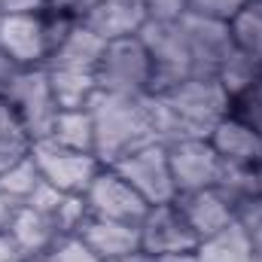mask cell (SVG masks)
Segmentation results:
<instances>
[{
    "instance_id": "6da1fadb",
    "label": "cell",
    "mask_w": 262,
    "mask_h": 262,
    "mask_svg": "<svg viewBox=\"0 0 262 262\" xmlns=\"http://www.w3.org/2000/svg\"><path fill=\"white\" fill-rule=\"evenodd\" d=\"M146 107L159 143L168 146L186 137H210L232 113V98L216 76H189L162 95H146Z\"/></svg>"
},
{
    "instance_id": "7a4b0ae2",
    "label": "cell",
    "mask_w": 262,
    "mask_h": 262,
    "mask_svg": "<svg viewBox=\"0 0 262 262\" xmlns=\"http://www.w3.org/2000/svg\"><path fill=\"white\" fill-rule=\"evenodd\" d=\"M89 113L95 122V156L101 165L113 168L125 156L159 143L146 95L143 98H128V95H113V92H98L89 101Z\"/></svg>"
},
{
    "instance_id": "3957f363",
    "label": "cell",
    "mask_w": 262,
    "mask_h": 262,
    "mask_svg": "<svg viewBox=\"0 0 262 262\" xmlns=\"http://www.w3.org/2000/svg\"><path fill=\"white\" fill-rule=\"evenodd\" d=\"M137 37H140V43L146 46V52L152 58V85H149V95H162V92L174 89L177 82L195 76L183 18H177V21L149 18L140 28Z\"/></svg>"
},
{
    "instance_id": "277c9868",
    "label": "cell",
    "mask_w": 262,
    "mask_h": 262,
    "mask_svg": "<svg viewBox=\"0 0 262 262\" xmlns=\"http://www.w3.org/2000/svg\"><path fill=\"white\" fill-rule=\"evenodd\" d=\"M98 92H113V95H128V98H143L149 95L152 85V58L140 37H122L104 43V52L95 67Z\"/></svg>"
},
{
    "instance_id": "5b68a950",
    "label": "cell",
    "mask_w": 262,
    "mask_h": 262,
    "mask_svg": "<svg viewBox=\"0 0 262 262\" xmlns=\"http://www.w3.org/2000/svg\"><path fill=\"white\" fill-rule=\"evenodd\" d=\"M3 98L15 107V113L21 116V122L28 125L34 140L49 137L52 122L61 107L52 95L46 67H18L15 76L9 79V85L3 89Z\"/></svg>"
},
{
    "instance_id": "8992f818",
    "label": "cell",
    "mask_w": 262,
    "mask_h": 262,
    "mask_svg": "<svg viewBox=\"0 0 262 262\" xmlns=\"http://www.w3.org/2000/svg\"><path fill=\"white\" fill-rule=\"evenodd\" d=\"M31 159L37 162L40 177L49 180L52 186H58L67 195H85V189L92 186V180L104 168L95 152L67 149V146H58V143L46 140V137L43 140H34Z\"/></svg>"
},
{
    "instance_id": "52a82bcc",
    "label": "cell",
    "mask_w": 262,
    "mask_h": 262,
    "mask_svg": "<svg viewBox=\"0 0 262 262\" xmlns=\"http://www.w3.org/2000/svg\"><path fill=\"white\" fill-rule=\"evenodd\" d=\"M198 235L177 207V201L149 204L146 216L140 220V253L149 259L174 256V253H195Z\"/></svg>"
},
{
    "instance_id": "ba28073f",
    "label": "cell",
    "mask_w": 262,
    "mask_h": 262,
    "mask_svg": "<svg viewBox=\"0 0 262 262\" xmlns=\"http://www.w3.org/2000/svg\"><path fill=\"white\" fill-rule=\"evenodd\" d=\"M85 204H89L92 216L116 220V223H134V226H140V220L149 210L146 198L140 195L116 168H107V165L98 171V177L85 189Z\"/></svg>"
},
{
    "instance_id": "9c48e42d",
    "label": "cell",
    "mask_w": 262,
    "mask_h": 262,
    "mask_svg": "<svg viewBox=\"0 0 262 262\" xmlns=\"http://www.w3.org/2000/svg\"><path fill=\"white\" fill-rule=\"evenodd\" d=\"M113 168L146 198V204H165V201L177 198V186L171 177V162H168L165 143H149V146L125 156L122 162H116Z\"/></svg>"
},
{
    "instance_id": "30bf717a",
    "label": "cell",
    "mask_w": 262,
    "mask_h": 262,
    "mask_svg": "<svg viewBox=\"0 0 262 262\" xmlns=\"http://www.w3.org/2000/svg\"><path fill=\"white\" fill-rule=\"evenodd\" d=\"M43 9L40 12H6L0 18V49L12 58L15 67H43L52 52Z\"/></svg>"
},
{
    "instance_id": "8fae6325",
    "label": "cell",
    "mask_w": 262,
    "mask_h": 262,
    "mask_svg": "<svg viewBox=\"0 0 262 262\" xmlns=\"http://www.w3.org/2000/svg\"><path fill=\"white\" fill-rule=\"evenodd\" d=\"M168 162H171L177 195L216 186L220 171H223V159L216 156L207 137H186V140L168 143Z\"/></svg>"
},
{
    "instance_id": "7c38bea8",
    "label": "cell",
    "mask_w": 262,
    "mask_h": 262,
    "mask_svg": "<svg viewBox=\"0 0 262 262\" xmlns=\"http://www.w3.org/2000/svg\"><path fill=\"white\" fill-rule=\"evenodd\" d=\"M189 52H192V70L195 76H216L226 58L235 52V40L226 21H210L198 15H183Z\"/></svg>"
},
{
    "instance_id": "4fadbf2b",
    "label": "cell",
    "mask_w": 262,
    "mask_h": 262,
    "mask_svg": "<svg viewBox=\"0 0 262 262\" xmlns=\"http://www.w3.org/2000/svg\"><path fill=\"white\" fill-rule=\"evenodd\" d=\"M210 146L216 149V156L226 165H238V168H259L262 165V134L253 125H247L244 119H238L235 113H229L216 128L210 131Z\"/></svg>"
},
{
    "instance_id": "5bb4252c",
    "label": "cell",
    "mask_w": 262,
    "mask_h": 262,
    "mask_svg": "<svg viewBox=\"0 0 262 262\" xmlns=\"http://www.w3.org/2000/svg\"><path fill=\"white\" fill-rule=\"evenodd\" d=\"M79 21L92 34H98L104 43H110V40H122V37L140 34V28L149 21V15H146L140 0H101Z\"/></svg>"
},
{
    "instance_id": "9a60e30c",
    "label": "cell",
    "mask_w": 262,
    "mask_h": 262,
    "mask_svg": "<svg viewBox=\"0 0 262 262\" xmlns=\"http://www.w3.org/2000/svg\"><path fill=\"white\" fill-rule=\"evenodd\" d=\"M177 207L183 210V216L189 220V226L195 229L198 241L207 235H216L220 229L235 223V204L223 195L216 186L207 189H195V192H183L174 198Z\"/></svg>"
},
{
    "instance_id": "2e32d148",
    "label": "cell",
    "mask_w": 262,
    "mask_h": 262,
    "mask_svg": "<svg viewBox=\"0 0 262 262\" xmlns=\"http://www.w3.org/2000/svg\"><path fill=\"white\" fill-rule=\"evenodd\" d=\"M79 235L95 250V256L101 262L140 253V226H134V223H116V220L89 216L82 223Z\"/></svg>"
},
{
    "instance_id": "e0dca14e",
    "label": "cell",
    "mask_w": 262,
    "mask_h": 262,
    "mask_svg": "<svg viewBox=\"0 0 262 262\" xmlns=\"http://www.w3.org/2000/svg\"><path fill=\"white\" fill-rule=\"evenodd\" d=\"M6 232L12 235V241L18 244V250L25 253V259L43 256V253L55 244V238L61 235L58 226H55V220H52L49 213L34 210V207H28V204H18V207H15L12 223H9Z\"/></svg>"
},
{
    "instance_id": "ac0fdd59",
    "label": "cell",
    "mask_w": 262,
    "mask_h": 262,
    "mask_svg": "<svg viewBox=\"0 0 262 262\" xmlns=\"http://www.w3.org/2000/svg\"><path fill=\"white\" fill-rule=\"evenodd\" d=\"M104 52V40L98 34H92L82 21H76L70 28L64 40L52 49V55L46 58L43 67H58V70H85V73H95L98 58Z\"/></svg>"
},
{
    "instance_id": "d6986e66",
    "label": "cell",
    "mask_w": 262,
    "mask_h": 262,
    "mask_svg": "<svg viewBox=\"0 0 262 262\" xmlns=\"http://www.w3.org/2000/svg\"><path fill=\"white\" fill-rule=\"evenodd\" d=\"M198 262H262V256L253 250V244L247 241V235L241 232L238 223L220 229L216 235L201 238L195 247Z\"/></svg>"
},
{
    "instance_id": "ffe728a7",
    "label": "cell",
    "mask_w": 262,
    "mask_h": 262,
    "mask_svg": "<svg viewBox=\"0 0 262 262\" xmlns=\"http://www.w3.org/2000/svg\"><path fill=\"white\" fill-rule=\"evenodd\" d=\"M46 73H49L52 95H55V101H58L61 110H82L98 95L95 73H85V70H58V67H46Z\"/></svg>"
},
{
    "instance_id": "44dd1931",
    "label": "cell",
    "mask_w": 262,
    "mask_h": 262,
    "mask_svg": "<svg viewBox=\"0 0 262 262\" xmlns=\"http://www.w3.org/2000/svg\"><path fill=\"white\" fill-rule=\"evenodd\" d=\"M46 140H52L58 146H67V149L95 152V122H92L89 107H82V110H58Z\"/></svg>"
},
{
    "instance_id": "7402d4cb",
    "label": "cell",
    "mask_w": 262,
    "mask_h": 262,
    "mask_svg": "<svg viewBox=\"0 0 262 262\" xmlns=\"http://www.w3.org/2000/svg\"><path fill=\"white\" fill-rule=\"evenodd\" d=\"M216 79L223 82V89H226L229 98L235 101V98H241V95H247V92H253V89L259 85L262 61H256V58H250V55H244V52L235 49V52L226 58V64L220 67Z\"/></svg>"
},
{
    "instance_id": "603a6c76",
    "label": "cell",
    "mask_w": 262,
    "mask_h": 262,
    "mask_svg": "<svg viewBox=\"0 0 262 262\" xmlns=\"http://www.w3.org/2000/svg\"><path fill=\"white\" fill-rule=\"evenodd\" d=\"M34 146V137L28 125L21 122V116L15 113V107L0 95V152L12 156V159H21L28 156Z\"/></svg>"
},
{
    "instance_id": "cb8c5ba5",
    "label": "cell",
    "mask_w": 262,
    "mask_h": 262,
    "mask_svg": "<svg viewBox=\"0 0 262 262\" xmlns=\"http://www.w3.org/2000/svg\"><path fill=\"white\" fill-rule=\"evenodd\" d=\"M40 180H43V177H40V171H37V162H34L31 152H28V156H21L18 162H12V165L0 174V192L6 198H12L15 204H25Z\"/></svg>"
},
{
    "instance_id": "d4e9b609",
    "label": "cell",
    "mask_w": 262,
    "mask_h": 262,
    "mask_svg": "<svg viewBox=\"0 0 262 262\" xmlns=\"http://www.w3.org/2000/svg\"><path fill=\"white\" fill-rule=\"evenodd\" d=\"M229 31H232V40H235V49L262 61V15L247 6L244 12H238L232 21H229Z\"/></svg>"
},
{
    "instance_id": "484cf974",
    "label": "cell",
    "mask_w": 262,
    "mask_h": 262,
    "mask_svg": "<svg viewBox=\"0 0 262 262\" xmlns=\"http://www.w3.org/2000/svg\"><path fill=\"white\" fill-rule=\"evenodd\" d=\"M216 189L238 207L244 198L259 195V177H256L253 168H238V165H226V162H223V171H220Z\"/></svg>"
},
{
    "instance_id": "4316f807",
    "label": "cell",
    "mask_w": 262,
    "mask_h": 262,
    "mask_svg": "<svg viewBox=\"0 0 262 262\" xmlns=\"http://www.w3.org/2000/svg\"><path fill=\"white\" fill-rule=\"evenodd\" d=\"M49 262H101L95 256V250L82 241L79 232H67V235H58L55 244L43 253Z\"/></svg>"
},
{
    "instance_id": "83f0119b",
    "label": "cell",
    "mask_w": 262,
    "mask_h": 262,
    "mask_svg": "<svg viewBox=\"0 0 262 262\" xmlns=\"http://www.w3.org/2000/svg\"><path fill=\"white\" fill-rule=\"evenodd\" d=\"M235 223L241 226V232L247 235V241L253 244V250L262 256V192L244 198L235 207Z\"/></svg>"
},
{
    "instance_id": "f1b7e54d",
    "label": "cell",
    "mask_w": 262,
    "mask_h": 262,
    "mask_svg": "<svg viewBox=\"0 0 262 262\" xmlns=\"http://www.w3.org/2000/svg\"><path fill=\"white\" fill-rule=\"evenodd\" d=\"M250 6V0H189L186 12L198 18H210V21H232L238 12H244Z\"/></svg>"
},
{
    "instance_id": "f546056e",
    "label": "cell",
    "mask_w": 262,
    "mask_h": 262,
    "mask_svg": "<svg viewBox=\"0 0 262 262\" xmlns=\"http://www.w3.org/2000/svg\"><path fill=\"white\" fill-rule=\"evenodd\" d=\"M89 216H92V213H89L85 195H64V201L58 204V210L52 213V220H55V226H58L61 235H67V232H79L82 223H85Z\"/></svg>"
},
{
    "instance_id": "4dcf8cb0",
    "label": "cell",
    "mask_w": 262,
    "mask_h": 262,
    "mask_svg": "<svg viewBox=\"0 0 262 262\" xmlns=\"http://www.w3.org/2000/svg\"><path fill=\"white\" fill-rule=\"evenodd\" d=\"M232 113H235L238 119H244L247 125H253V128L262 134V89L259 85H256L253 92L235 98V101H232Z\"/></svg>"
},
{
    "instance_id": "1f68e13d",
    "label": "cell",
    "mask_w": 262,
    "mask_h": 262,
    "mask_svg": "<svg viewBox=\"0 0 262 262\" xmlns=\"http://www.w3.org/2000/svg\"><path fill=\"white\" fill-rule=\"evenodd\" d=\"M64 195H67V192H61L58 186H52L49 180H40V183L34 186V192L28 195V201H25V204H28V207H34V210H43V213H49V216H52V213L58 210V204L64 201Z\"/></svg>"
},
{
    "instance_id": "d6a6232c",
    "label": "cell",
    "mask_w": 262,
    "mask_h": 262,
    "mask_svg": "<svg viewBox=\"0 0 262 262\" xmlns=\"http://www.w3.org/2000/svg\"><path fill=\"white\" fill-rule=\"evenodd\" d=\"M146 15L149 18H159V21H177L186 15V3L189 0H140Z\"/></svg>"
},
{
    "instance_id": "836d02e7",
    "label": "cell",
    "mask_w": 262,
    "mask_h": 262,
    "mask_svg": "<svg viewBox=\"0 0 262 262\" xmlns=\"http://www.w3.org/2000/svg\"><path fill=\"white\" fill-rule=\"evenodd\" d=\"M95 3H101V0H49V6H58V9H64L70 12L73 18H82Z\"/></svg>"
},
{
    "instance_id": "e575fe53",
    "label": "cell",
    "mask_w": 262,
    "mask_h": 262,
    "mask_svg": "<svg viewBox=\"0 0 262 262\" xmlns=\"http://www.w3.org/2000/svg\"><path fill=\"white\" fill-rule=\"evenodd\" d=\"M0 262H25V253L18 250L9 232H0Z\"/></svg>"
},
{
    "instance_id": "d590c367",
    "label": "cell",
    "mask_w": 262,
    "mask_h": 262,
    "mask_svg": "<svg viewBox=\"0 0 262 262\" xmlns=\"http://www.w3.org/2000/svg\"><path fill=\"white\" fill-rule=\"evenodd\" d=\"M15 70H18V67L12 64V58H9V55L0 49V95H3V89L9 85V79L15 76Z\"/></svg>"
},
{
    "instance_id": "8d00e7d4",
    "label": "cell",
    "mask_w": 262,
    "mask_h": 262,
    "mask_svg": "<svg viewBox=\"0 0 262 262\" xmlns=\"http://www.w3.org/2000/svg\"><path fill=\"white\" fill-rule=\"evenodd\" d=\"M15 201L12 198H6L3 192H0V232H6L9 229V223H12V213H15Z\"/></svg>"
},
{
    "instance_id": "74e56055",
    "label": "cell",
    "mask_w": 262,
    "mask_h": 262,
    "mask_svg": "<svg viewBox=\"0 0 262 262\" xmlns=\"http://www.w3.org/2000/svg\"><path fill=\"white\" fill-rule=\"evenodd\" d=\"M152 262H198L195 253H174V256H156Z\"/></svg>"
},
{
    "instance_id": "f35d334b",
    "label": "cell",
    "mask_w": 262,
    "mask_h": 262,
    "mask_svg": "<svg viewBox=\"0 0 262 262\" xmlns=\"http://www.w3.org/2000/svg\"><path fill=\"white\" fill-rule=\"evenodd\" d=\"M107 262H152L146 253H131V256H122V259H107Z\"/></svg>"
},
{
    "instance_id": "ab89813d",
    "label": "cell",
    "mask_w": 262,
    "mask_h": 262,
    "mask_svg": "<svg viewBox=\"0 0 262 262\" xmlns=\"http://www.w3.org/2000/svg\"><path fill=\"white\" fill-rule=\"evenodd\" d=\"M12 162H18V159H12V156H6V152H0V174L12 165Z\"/></svg>"
},
{
    "instance_id": "60d3db41",
    "label": "cell",
    "mask_w": 262,
    "mask_h": 262,
    "mask_svg": "<svg viewBox=\"0 0 262 262\" xmlns=\"http://www.w3.org/2000/svg\"><path fill=\"white\" fill-rule=\"evenodd\" d=\"M250 6H253V9H256V12L262 15V0H250Z\"/></svg>"
},
{
    "instance_id": "b9f144b4",
    "label": "cell",
    "mask_w": 262,
    "mask_h": 262,
    "mask_svg": "<svg viewBox=\"0 0 262 262\" xmlns=\"http://www.w3.org/2000/svg\"><path fill=\"white\" fill-rule=\"evenodd\" d=\"M25 262H49L46 256H31V259H25Z\"/></svg>"
},
{
    "instance_id": "7bdbcfd3",
    "label": "cell",
    "mask_w": 262,
    "mask_h": 262,
    "mask_svg": "<svg viewBox=\"0 0 262 262\" xmlns=\"http://www.w3.org/2000/svg\"><path fill=\"white\" fill-rule=\"evenodd\" d=\"M256 177H259V192H262V165L256 168Z\"/></svg>"
},
{
    "instance_id": "ee69618b",
    "label": "cell",
    "mask_w": 262,
    "mask_h": 262,
    "mask_svg": "<svg viewBox=\"0 0 262 262\" xmlns=\"http://www.w3.org/2000/svg\"><path fill=\"white\" fill-rule=\"evenodd\" d=\"M0 18H3V0H0Z\"/></svg>"
},
{
    "instance_id": "f6af8a7d",
    "label": "cell",
    "mask_w": 262,
    "mask_h": 262,
    "mask_svg": "<svg viewBox=\"0 0 262 262\" xmlns=\"http://www.w3.org/2000/svg\"><path fill=\"white\" fill-rule=\"evenodd\" d=\"M259 89H262V79H259Z\"/></svg>"
}]
</instances>
